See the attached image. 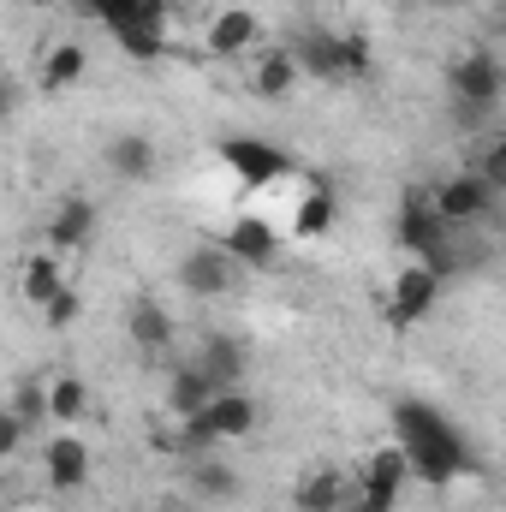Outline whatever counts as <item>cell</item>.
I'll return each instance as SVG.
<instances>
[{"label": "cell", "mask_w": 506, "mask_h": 512, "mask_svg": "<svg viewBox=\"0 0 506 512\" xmlns=\"http://www.w3.org/2000/svg\"><path fill=\"white\" fill-rule=\"evenodd\" d=\"M42 471H48V489H60V495H78L84 483H90V447H84V435H54L48 447H42Z\"/></svg>", "instance_id": "8fae6325"}, {"label": "cell", "mask_w": 506, "mask_h": 512, "mask_svg": "<svg viewBox=\"0 0 506 512\" xmlns=\"http://www.w3.org/2000/svg\"><path fill=\"white\" fill-rule=\"evenodd\" d=\"M18 108H24V84H18L12 72H0V131L18 120Z\"/></svg>", "instance_id": "1f68e13d"}, {"label": "cell", "mask_w": 506, "mask_h": 512, "mask_svg": "<svg viewBox=\"0 0 506 512\" xmlns=\"http://www.w3.org/2000/svg\"><path fill=\"white\" fill-rule=\"evenodd\" d=\"M233 280H239V262L221 245H191L179 256V292L185 298H221V292H233Z\"/></svg>", "instance_id": "9c48e42d"}, {"label": "cell", "mask_w": 506, "mask_h": 512, "mask_svg": "<svg viewBox=\"0 0 506 512\" xmlns=\"http://www.w3.org/2000/svg\"><path fill=\"white\" fill-rule=\"evenodd\" d=\"M60 286H66V256H54V251L24 256V268H18V292H24V304H36V310H42Z\"/></svg>", "instance_id": "44dd1931"}, {"label": "cell", "mask_w": 506, "mask_h": 512, "mask_svg": "<svg viewBox=\"0 0 506 512\" xmlns=\"http://www.w3.org/2000/svg\"><path fill=\"white\" fill-rule=\"evenodd\" d=\"M96 227H102V209L90 197H66L54 215H48V251L54 256H84L96 245Z\"/></svg>", "instance_id": "30bf717a"}, {"label": "cell", "mask_w": 506, "mask_h": 512, "mask_svg": "<svg viewBox=\"0 0 506 512\" xmlns=\"http://www.w3.org/2000/svg\"><path fill=\"white\" fill-rule=\"evenodd\" d=\"M399 245L411 251V262H423V268H435L441 280H453L459 274V233L429 209V197H405L399 203Z\"/></svg>", "instance_id": "7a4b0ae2"}, {"label": "cell", "mask_w": 506, "mask_h": 512, "mask_svg": "<svg viewBox=\"0 0 506 512\" xmlns=\"http://www.w3.org/2000/svg\"><path fill=\"white\" fill-rule=\"evenodd\" d=\"M471 173H483V179H489L495 191H506V143H501V137H495V143H489V149L477 155V167H471Z\"/></svg>", "instance_id": "4dcf8cb0"}, {"label": "cell", "mask_w": 506, "mask_h": 512, "mask_svg": "<svg viewBox=\"0 0 506 512\" xmlns=\"http://www.w3.org/2000/svg\"><path fill=\"white\" fill-rule=\"evenodd\" d=\"M84 72H90L84 42H54V48L42 54V66H36V84H42L48 96H66V90H78V84H84Z\"/></svg>", "instance_id": "9a60e30c"}, {"label": "cell", "mask_w": 506, "mask_h": 512, "mask_svg": "<svg viewBox=\"0 0 506 512\" xmlns=\"http://www.w3.org/2000/svg\"><path fill=\"white\" fill-rule=\"evenodd\" d=\"M340 512H393V507H370V501H346Z\"/></svg>", "instance_id": "d6a6232c"}, {"label": "cell", "mask_w": 506, "mask_h": 512, "mask_svg": "<svg viewBox=\"0 0 506 512\" xmlns=\"http://www.w3.org/2000/svg\"><path fill=\"white\" fill-rule=\"evenodd\" d=\"M441 274L435 268H423V262H405L399 274H393V292H387V316L399 322V328H411V322H429L435 316V304H441Z\"/></svg>", "instance_id": "ba28073f"}, {"label": "cell", "mask_w": 506, "mask_h": 512, "mask_svg": "<svg viewBox=\"0 0 506 512\" xmlns=\"http://www.w3.org/2000/svg\"><path fill=\"white\" fill-rule=\"evenodd\" d=\"M24 447H30V423H24L12 405H0V465H6V459H18Z\"/></svg>", "instance_id": "f1b7e54d"}, {"label": "cell", "mask_w": 506, "mask_h": 512, "mask_svg": "<svg viewBox=\"0 0 506 512\" xmlns=\"http://www.w3.org/2000/svg\"><path fill=\"white\" fill-rule=\"evenodd\" d=\"M12 411H18V417H24V423H42V417H48V387H18V393H12Z\"/></svg>", "instance_id": "f546056e"}, {"label": "cell", "mask_w": 506, "mask_h": 512, "mask_svg": "<svg viewBox=\"0 0 506 512\" xmlns=\"http://www.w3.org/2000/svg\"><path fill=\"white\" fill-rule=\"evenodd\" d=\"M191 495L197 501H239V471L221 453H203V459H191Z\"/></svg>", "instance_id": "cb8c5ba5"}, {"label": "cell", "mask_w": 506, "mask_h": 512, "mask_svg": "<svg viewBox=\"0 0 506 512\" xmlns=\"http://www.w3.org/2000/svg\"><path fill=\"white\" fill-rule=\"evenodd\" d=\"M155 161H161V155H155V143H149L143 131H120V137L108 143V173H114V179H149Z\"/></svg>", "instance_id": "603a6c76"}, {"label": "cell", "mask_w": 506, "mask_h": 512, "mask_svg": "<svg viewBox=\"0 0 506 512\" xmlns=\"http://www.w3.org/2000/svg\"><path fill=\"white\" fill-rule=\"evenodd\" d=\"M221 167L239 179V185H251V191H268V185H280L286 173H292V155L280 149V143H268V137H221Z\"/></svg>", "instance_id": "277c9868"}, {"label": "cell", "mask_w": 506, "mask_h": 512, "mask_svg": "<svg viewBox=\"0 0 506 512\" xmlns=\"http://www.w3.org/2000/svg\"><path fill=\"white\" fill-rule=\"evenodd\" d=\"M84 411H90V387H84V376H54V382H48V417H54V423L78 429Z\"/></svg>", "instance_id": "484cf974"}, {"label": "cell", "mask_w": 506, "mask_h": 512, "mask_svg": "<svg viewBox=\"0 0 506 512\" xmlns=\"http://www.w3.org/2000/svg\"><path fill=\"white\" fill-rule=\"evenodd\" d=\"M209 399H215V382H209V376H203L197 364H179V370L167 376V393H161V411H167V417L179 423V417H197V411H203Z\"/></svg>", "instance_id": "ac0fdd59"}, {"label": "cell", "mask_w": 506, "mask_h": 512, "mask_svg": "<svg viewBox=\"0 0 506 512\" xmlns=\"http://www.w3.org/2000/svg\"><path fill=\"white\" fill-rule=\"evenodd\" d=\"M256 42H262V18L251 6H227L221 18H209V54L239 60V54H251Z\"/></svg>", "instance_id": "5bb4252c"}, {"label": "cell", "mask_w": 506, "mask_h": 512, "mask_svg": "<svg viewBox=\"0 0 506 512\" xmlns=\"http://www.w3.org/2000/svg\"><path fill=\"white\" fill-rule=\"evenodd\" d=\"M78 316H84V292H78V280H66V286L42 304V322H48V328H72Z\"/></svg>", "instance_id": "83f0119b"}, {"label": "cell", "mask_w": 506, "mask_h": 512, "mask_svg": "<svg viewBox=\"0 0 506 512\" xmlns=\"http://www.w3.org/2000/svg\"><path fill=\"white\" fill-rule=\"evenodd\" d=\"M376 66V48L364 30H340V78H364Z\"/></svg>", "instance_id": "4316f807"}, {"label": "cell", "mask_w": 506, "mask_h": 512, "mask_svg": "<svg viewBox=\"0 0 506 512\" xmlns=\"http://www.w3.org/2000/svg\"><path fill=\"white\" fill-rule=\"evenodd\" d=\"M411 489V465L399 453V441L376 447L370 459H358V477H352V501H370V507H399V495Z\"/></svg>", "instance_id": "8992f818"}, {"label": "cell", "mask_w": 506, "mask_h": 512, "mask_svg": "<svg viewBox=\"0 0 506 512\" xmlns=\"http://www.w3.org/2000/svg\"><path fill=\"white\" fill-rule=\"evenodd\" d=\"M191 364L215 382V393H221V387H245V346H239V340H221V334H215V340H203V352H197Z\"/></svg>", "instance_id": "7402d4cb"}, {"label": "cell", "mask_w": 506, "mask_h": 512, "mask_svg": "<svg viewBox=\"0 0 506 512\" xmlns=\"http://www.w3.org/2000/svg\"><path fill=\"white\" fill-rule=\"evenodd\" d=\"M173 512H197V507H173Z\"/></svg>", "instance_id": "836d02e7"}, {"label": "cell", "mask_w": 506, "mask_h": 512, "mask_svg": "<svg viewBox=\"0 0 506 512\" xmlns=\"http://www.w3.org/2000/svg\"><path fill=\"white\" fill-rule=\"evenodd\" d=\"M447 90H453V102H471V108H501V90H506V72L501 60L489 54V48H471V54H453L447 60Z\"/></svg>", "instance_id": "5b68a950"}, {"label": "cell", "mask_w": 506, "mask_h": 512, "mask_svg": "<svg viewBox=\"0 0 506 512\" xmlns=\"http://www.w3.org/2000/svg\"><path fill=\"white\" fill-rule=\"evenodd\" d=\"M429 209L459 233V227H483L495 209H501V191L483 179V173H471V167H459L453 179H441L435 191H429Z\"/></svg>", "instance_id": "3957f363"}, {"label": "cell", "mask_w": 506, "mask_h": 512, "mask_svg": "<svg viewBox=\"0 0 506 512\" xmlns=\"http://www.w3.org/2000/svg\"><path fill=\"white\" fill-rule=\"evenodd\" d=\"M304 72H298V60H292V48H262L251 60V90L262 102H280V96H292V84H298Z\"/></svg>", "instance_id": "d6986e66"}, {"label": "cell", "mask_w": 506, "mask_h": 512, "mask_svg": "<svg viewBox=\"0 0 506 512\" xmlns=\"http://www.w3.org/2000/svg\"><path fill=\"white\" fill-rule=\"evenodd\" d=\"M346 501H352V477L346 471H310L292 489V507L298 512H340Z\"/></svg>", "instance_id": "ffe728a7"}, {"label": "cell", "mask_w": 506, "mask_h": 512, "mask_svg": "<svg viewBox=\"0 0 506 512\" xmlns=\"http://www.w3.org/2000/svg\"><path fill=\"white\" fill-rule=\"evenodd\" d=\"M203 423L215 429V441L227 447V441H245L256 429V399L245 393V387H221L209 405H203Z\"/></svg>", "instance_id": "4fadbf2b"}, {"label": "cell", "mask_w": 506, "mask_h": 512, "mask_svg": "<svg viewBox=\"0 0 506 512\" xmlns=\"http://www.w3.org/2000/svg\"><path fill=\"white\" fill-rule=\"evenodd\" d=\"M393 429H399V453H405V465H411V483H453L459 471H465V441H459V429L447 423V417H435L429 405H417V399H405L399 411H393Z\"/></svg>", "instance_id": "6da1fadb"}, {"label": "cell", "mask_w": 506, "mask_h": 512, "mask_svg": "<svg viewBox=\"0 0 506 512\" xmlns=\"http://www.w3.org/2000/svg\"><path fill=\"white\" fill-rule=\"evenodd\" d=\"M280 239H286V233H280L262 209H245V215L227 221V233H221L215 245L233 256L239 268H274V262H280Z\"/></svg>", "instance_id": "52a82bcc"}, {"label": "cell", "mask_w": 506, "mask_h": 512, "mask_svg": "<svg viewBox=\"0 0 506 512\" xmlns=\"http://www.w3.org/2000/svg\"><path fill=\"white\" fill-rule=\"evenodd\" d=\"M292 60H298V72H310V78H322V84H340V30H304L298 42H292Z\"/></svg>", "instance_id": "2e32d148"}, {"label": "cell", "mask_w": 506, "mask_h": 512, "mask_svg": "<svg viewBox=\"0 0 506 512\" xmlns=\"http://www.w3.org/2000/svg\"><path fill=\"white\" fill-rule=\"evenodd\" d=\"M114 42H120V54L137 60V66H155L161 54H167V24H120V30H108Z\"/></svg>", "instance_id": "d4e9b609"}, {"label": "cell", "mask_w": 506, "mask_h": 512, "mask_svg": "<svg viewBox=\"0 0 506 512\" xmlns=\"http://www.w3.org/2000/svg\"><path fill=\"white\" fill-rule=\"evenodd\" d=\"M334 215H340V203H334V191L316 179V185H304V191H298L286 233H292V239H322V233L334 227Z\"/></svg>", "instance_id": "e0dca14e"}, {"label": "cell", "mask_w": 506, "mask_h": 512, "mask_svg": "<svg viewBox=\"0 0 506 512\" xmlns=\"http://www.w3.org/2000/svg\"><path fill=\"white\" fill-rule=\"evenodd\" d=\"M126 340L137 352H167L173 340H179V322H173V310L161 304V298H131L126 304Z\"/></svg>", "instance_id": "7c38bea8"}]
</instances>
